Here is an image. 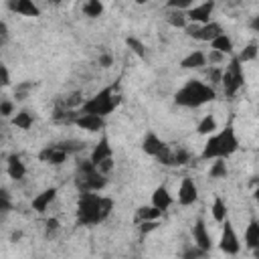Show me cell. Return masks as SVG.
<instances>
[{"instance_id":"cell-1","label":"cell","mask_w":259,"mask_h":259,"mask_svg":"<svg viewBox=\"0 0 259 259\" xmlns=\"http://www.w3.org/2000/svg\"><path fill=\"white\" fill-rule=\"evenodd\" d=\"M113 210V200L109 196H99L91 190L81 192L77 206V221L81 225H97L109 217Z\"/></svg>"},{"instance_id":"cell-2","label":"cell","mask_w":259,"mask_h":259,"mask_svg":"<svg viewBox=\"0 0 259 259\" xmlns=\"http://www.w3.org/2000/svg\"><path fill=\"white\" fill-rule=\"evenodd\" d=\"M239 148V140L237 134L233 130V125H227L221 132H214L208 136L204 150L200 154L202 160H214V158H229L231 154H235Z\"/></svg>"},{"instance_id":"cell-3","label":"cell","mask_w":259,"mask_h":259,"mask_svg":"<svg viewBox=\"0 0 259 259\" xmlns=\"http://www.w3.org/2000/svg\"><path fill=\"white\" fill-rule=\"evenodd\" d=\"M217 97L214 89L202 81H196V79H190L186 81L176 93H174V101L182 107H200L208 101H212Z\"/></svg>"},{"instance_id":"cell-4","label":"cell","mask_w":259,"mask_h":259,"mask_svg":"<svg viewBox=\"0 0 259 259\" xmlns=\"http://www.w3.org/2000/svg\"><path fill=\"white\" fill-rule=\"evenodd\" d=\"M105 184H107L105 174H101L91 160H81L77 164V188L81 192H87V190L97 192Z\"/></svg>"},{"instance_id":"cell-5","label":"cell","mask_w":259,"mask_h":259,"mask_svg":"<svg viewBox=\"0 0 259 259\" xmlns=\"http://www.w3.org/2000/svg\"><path fill=\"white\" fill-rule=\"evenodd\" d=\"M119 103V95H113V87H105L99 93H95L91 99L83 101L81 111L83 113H97V115H107L111 113Z\"/></svg>"},{"instance_id":"cell-6","label":"cell","mask_w":259,"mask_h":259,"mask_svg":"<svg viewBox=\"0 0 259 259\" xmlns=\"http://www.w3.org/2000/svg\"><path fill=\"white\" fill-rule=\"evenodd\" d=\"M243 83H245V73L241 69L239 57H235V59H231V63L227 65V69H223V81H221V85L225 89V95L233 97L243 87Z\"/></svg>"},{"instance_id":"cell-7","label":"cell","mask_w":259,"mask_h":259,"mask_svg":"<svg viewBox=\"0 0 259 259\" xmlns=\"http://www.w3.org/2000/svg\"><path fill=\"white\" fill-rule=\"evenodd\" d=\"M219 247L223 253L227 255H237L239 249H241V243H239V237L235 233V227L229 219L223 221V233H221V241H219Z\"/></svg>"},{"instance_id":"cell-8","label":"cell","mask_w":259,"mask_h":259,"mask_svg":"<svg viewBox=\"0 0 259 259\" xmlns=\"http://www.w3.org/2000/svg\"><path fill=\"white\" fill-rule=\"evenodd\" d=\"M212 10H214V2H212V0H206V2H202V4H196V6L188 8V10H186V16H188L190 22L206 24V22H210Z\"/></svg>"},{"instance_id":"cell-9","label":"cell","mask_w":259,"mask_h":259,"mask_svg":"<svg viewBox=\"0 0 259 259\" xmlns=\"http://www.w3.org/2000/svg\"><path fill=\"white\" fill-rule=\"evenodd\" d=\"M196 198H198V188H196L194 180L188 178V176L182 178V182L178 186V202L182 206H190V204L196 202Z\"/></svg>"},{"instance_id":"cell-10","label":"cell","mask_w":259,"mask_h":259,"mask_svg":"<svg viewBox=\"0 0 259 259\" xmlns=\"http://www.w3.org/2000/svg\"><path fill=\"white\" fill-rule=\"evenodd\" d=\"M75 125H79L85 132H101L105 125V117L97 115V113H79V117L75 119Z\"/></svg>"},{"instance_id":"cell-11","label":"cell","mask_w":259,"mask_h":259,"mask_svg":"<svg viewBox=\"0 0 259 259\" xmlns=\"http://www.w3.org/2000/svg\"><path fill=\"white\" fill-rule=\"evenodd\" d=\"M38 158H40L42 162H49V164H53V166H59V164H63V162L69 158V152H65L63 148H59L57 144H51V146H47V148L38 154Z\"/></svg>"},{"instance_id":"cell-12","label":"cell","mask_w":259,"mask_h":259,"mask_svg":"<svg viewBox=\"0 0 259 259\" xmlns=\"http://www.w3.org/2000/svg\"><path fill=\"white\" fill-rule=\"evenodd\" d=\"M192 239H194V245H198L200 249L204 251H210V235L206 231V225L202 219H196L194 221V227H192Z\"/></svg>"},{"instance_id":"cell-13","label":"cell","mask_w":259,"mask_h":259,"mask_svg":"<svg viewBox=\"0 0 259 259\" xmlns=\"http://www.w3.org/2000/svg\"><path fill=\"white\" fill-rule=\"evenodd\" d=\"M10 10L16 12V14H22V16H40V8L36 6L34 0H10L8 2Z\"/></svg>"},{"instance_id":"cell-14","label":"cell","mask_w":259,"mask_h":259,"mask_svg":"<svg viewBox=\"0 0 259 259\" xmlns=\"http://www.w3.org/2000/svg\"><path fill=\"white\" fill-rule=\"evenodd\" d=\"M164 148H166V144H164L154 132H148V134H146V138H144V142H142V150H144L148 156H154V158H156Z\"/></svg>"},{"instance_id":"cell-15","label":"cell","mask_w":259,"mask_h":259,"mask_svg":"<svg viewBox=\"0 0 259 259\" xmlns=\"http://www.w3.org/2000/svg\"><path fill=\"white\" fill-rule=\"evenodd\" d=\"M55 196H57V188H55V186L45 188L40 194H36V196L32 198V208H34L36 212H45V210L49 208V204L55 200Z\"/></svg>"},{"instance_id":"cell-16","label":"cell","mask_w":259,"mask_h":259,"mask_svg":"<svg viewBox=\"0 0 259 259\" xmlns=\"http://www.w3.org/2000/svg\"><path fill=\"white\" fill-rule=\"evenodd\" d=\"M111 156V146H109V140L103 136L95 146H93V150H91V156H89V160L97 166L101 160H105V158H109Z\"/></svg>"},{"instance_id":"cell-17","label":"cell","mask_w":259,"mask_h":259,"mask_svg":"<svg viewBox=\"0 0 259 259\" xmlns=\"http://www.w3.org/2000/svg\"><path fill=\"white\" fill-rule=\"evenodd\" d=\"M206 63H208V61H206V55H204L202 51H192V53H188V55L180 61V67H182V69H202Z\"/></svg>"},{"instance_id":"cell-18","label":"cell","mask_w":259,"mask_h":259,"mask_svg":"<svg viewBox=\"0 0 259 259\" xmlns=\"http://www.w3.org/2000/svg\"><path fill=\"white\" fill-rule=\"evenodd\" d=\"M6 172H8V176H10L12 180H22V178H24L26 168H24L22 160H20L16 154L8 156V162H6Z\"/></svg>"},{"instance_id":"cell-19","label":"cell","mask_w":259,"mask_h":259,"mask_svg":"<svg viewBox=\"0 0 259 259\" xmlns=\"http://www.w3.org/2000/svg\"><path fill=\"white\" fill-rule=\"evenodd\" d=\"M152 204L158 206V208H162V210L170 208V204H172V196H170V192H168L166 186H158V188L154 190V194H152Z\"/></svg>"},{"instance_id":"cell-20","label":"cell","mask_w":259,"mask_h":259,"mask_svg":"<svg viewBox=\"0 0 259 259\" xmlns=\"http://www.w3.org/2000/svg\"><path fill=\"white\" fill-rule=\"evenodd\" d=\"M162 212H164V210L158 208V206H154V204H150V206H140L138 212H136V221H138V223H144V221H160Z\"/></svg>"},{"instance_id":"cell-21","label":"cell","mask_w":259,"mask_h":259,"mask_svg":"<svg viewBox=\"0 0 259 259\" xmlns=\"http://www.w3.org/2000/svg\"><path fill=\"white\" fill-rule=\"evenodd\" d=\"M219 34H223V26L219 24V22H206V24H202L200 26V40H204V42H210V40H214Z\"/></svg>"},{"instance_id":"cell-22","label":"cell","mask_w":259,"mask_h":259,"mask_svg":"<svg viewBox=\"0 0 259 259\" xmlns=\"http://www.w3.org/2000/svg\"><path fill=\"white\" fill-rule=\"evenodd\" d=\"M245 245L253 251L255 247H259V221H251L245 229Z\"/></svg>"},{"instance_id":"cell-23","label":"cell","mask_w":259,"mask_h":259,"mask_svg":"<svg viewBox=\"0 0 259 259\" xmlns=\"http://www.w3.org/2000/svg\"><path fill=\"white\" fill-rule=\"evenodd\" d=\"M166 22L174 28H184L188 24V16L184 10H176V8H170V12L166 14Z\"/></svg>"},{"instance_id":"cell-24","label":"cell","mask_w":259,"mask_h":259,"mask_svg":"<svg viewBox=\"0 0 259 259\" xmlns=\"http://www.w3.org/2000/svg\"><path fill=\"white\" fill-rule=\"evenodd\" d=\"M217 130H219V123H217V119H214L212 113H206V115L198 121V127H196V132H198L200 136H210V134H214Z\"/></svg>"},{"instance_id":"cell-25","label":"cell","mask_w":259,"mask_h":259,"mask_svg":"<svg viewBox=\"0 0 259 259\" xmlns=\"http://www.w3.org/2000/svg\"><path fill=\"white\" fill-rule=\"evenodd\" d=\"M210 47L217 49V51H221V53H225V55H231V53H233V40H231L225 32L219 34L214 40H210Z\"/></svg>"},{"instance_id":"cell-26","label":"cell","mask_w":259,"mask_h":259,"mask_svg":"<svg viewBox=\"0 0 259 259\" xmlns=\"http://www.w3.org/2000/svg\"><path fill=\"white\" fill-rule=\"evenodd\" d=\"M210 212H212V219H214L217 223H223V221L227 219V204H225V200H223L221 196H217V198L212 200Z\"/></svg>"},{"instance_id":"cell-27","label":"cell","mask_w":259,"mask_h":259,"mask_svg":"<svg viewBox=\"0 0 259 259\" xmlns=\"http://www.w3.org/2000/svg\"><path fill=\"white\" fill-rule=\"evenodd\" d=\"M12 123H14L16 127H20V130H28V127L32 125V113H30L28 109H22V111H18V113L12 117Z\"/></svg>"},{"instance_id":"cell-28","label":"cell","mask_w":259,"mask_h":259,"mask_svg":"<svg viewBox=\"0 0 259 259\" xmlns=\"http://www.w3.org/2000/svg\"><path fill=\"white\" fill-rule=\"evenodd\" d=\"M83 12L89 16V18H97L103 14V2L101 0H87L83 4Z\"/></svg>"},{"instance_id":"cell-29","label":"cell","mask_w":259,"mask_h":259,"mask_svg":"<svg viewBox=\"0 0 259 259\" xmlns=\"http://www.w3.org/2000/svg\"><path fill=\"white\" fill-rule=\"evenodd\" d=\"M257 57H259V47H257V42H249V45L243 47V51L239 53V61H241V63L255 61Z\"/></svg>"},{"instance_id":"cell-30","label":"cell","mask_w":259,"mask_h":259,"mask_svg":"<svg viewBox=\"0 0 259 259\" xmlns=\"http://www.w3.org/2000/svg\"><path fill=\"white\" fill-rule=\"evenodd\" d=\"M208 176L210 178H223V176H227V162H225V158H214V162L210 164Z\"/></svg>"},{"instance_id":"cell-31","label":"cell","mask_w":259,"mask_h":259,"mask_svg":"<svg viewBox=\"0 0 259 259\" xmlns=\"http://www.w3.org/2000/svg\"><path fill=\"white\" fill-rule=\"evenodd\" d=\"M125 45L132 49V53H136L140 59H146V47H144V42L142 40H138L136 36H127L125 38Z\"/></svg>"},{"instance_id":"cell-32","label":"cell","mask_w":259,"mask_h":259,"mask_svg":"<svg viewBox=\"0 0 259 259\" xmlns=\"http://www.w3.org/2000/svg\"><path fill=\"white\" fill-rule=\"evenodd\" d=\"M57 146H59V148H63V150H65V152H69V154L83 150V144H81V142H75V140H63V142H57Z\"/></svg>"},{"instance_id":"cell-33","label":"cell","mask_w":259,"mask_h":259,"mask_svg":"<svg viewBox=\"0 0 259 259\" xmlns=\"http://www.w3.org/2000/svg\"><path fill=\"white\" fill-rule=\"evenodd\" d=\"M190 162V152L184 150V148H178L174 150V166H184Z\"/></svg>"},{"instance_id":"cell-34","label":"cell","mask_w":259,"mask_h":259,"mask_svg":"<svg viewBox=\"0 0 259 259\" xmlns=\"http://www.w3.org/2000/svg\"><path fill=\"white\" fill-rule=\"evenodd\" d=\"M206 75H208V79H210V83H212V85H219V83L223 81V69H221L219 65H212V67H210V71H208Z\"/></svg>"},{"instance_id":"cell-35","label":"cell","mask_w":259,"mask_h":259,"mask_svg":"<svg viewBox=\"0 0 259 259\" xmlns=\"http://www.w3.org/2000/svg\"><path fill=\"white\" fill-rule=\"evenodd\" d=\"M200 26H202V24H198V22H188V24L184 26V30H186V34H188L190 38L200 40Z\"/></svg>"},{"instance_id":"cell-36","label":"cell","mask_w":259,"mask_h":259,"mask_svg":"<svg viewBox=\"0 0 259 259\" xmlns=\"http://www.w3.org/2000/svg\"><path fill=\"white\" fill-rule=\"evenodd\" d=\"M194 0H168V8H176V10H188L192 8Z\"/></svg>"},{"instance_id":"cell-37","label":"cell","mask_w":259,"mask_h":259,"mask_svg":"<svg viewBox=\"0 0 259 259\" xmlns=\"http://www.w3.org/2000/svg\"><path fill=\"white\" fill-rule=\"evenodd\" d=\"M14 113V103L10 99H2L0 101V115L2 117H10Z\"/></svg>"},{"instance_id":"cell-38","label":"cell","mask_w":259,"mask_h":259,"mask_svg":"<svg viewBox=\"0 0 259 259\" xmlns=\"http://www.w3.org/2000/svg\"><path fill=\"white\" fill-rule=\"evenodd\" d=\"M59 221L55 219V217H51V219H47V223H45V233H47V237H53L57 231H59Z\"/></svg>"},{"instance_id":"cell-39","label":"cell","mask_w":259,"mask_h":259,"mask_svg":"<svg viewBox=\"0 0 259 259\" xmlns=\"http://www.w3.org/2000/svg\"><path fill=\"white\" fill-rule=\"evenodd\" d=\"M206 61H208L210 65H219V63L225 61V53H221V51H217V49H210V53L206 55Z\"/></svg>"},{"instance_id":"cell-40","label":"cell","mask_w":259,"mask_h":259,"mask_svg":"<svg viewBox=\"0 0 259 259\" xmlns=\"http://www.w3.org/2000/svg\"><path fill=\"white\" fill-rule=\"evenodd\" d=\"M97 170H99L101 174H105V176H107V174H109V172L113 170V158L109 156V158H105V160H101V162L97 164Z\"/></svg>"},{"instance_id":"cell-41","label":"cell","mask_w":259,"mask_h":259,"mask_svg":"<svg viewBox=\"0 0 259 259\" xmlns=\"http://www.w3.org/2000/svg\"><path fill=\"white\" fill-rule=\"evenodd\" d=\"M208 251H204V249H200L198 245H194L192 249H188V251H184V257H204Z\"/></svg>"},{"instance_id":"cell-42","label":"cell","mask_w":259,"mask_h":259,"mask_svg":"<svg viewBox=\"0 0 259 259\" xmlns=\"http://www.w3.org/2000/svg\"><path fill=\"white\" fill-rule=\"evenodd\" d=\"M156 227H158V221H144V223H140V231L142 233H150Z\"/></svg>"},{"instance_id":"cell-43","label":"cell","mask_w":259,"mask_h":259,"mask_svg":"<svg viewBox=\"0 0 259 259\" xmlns=\"http://www.w3.org/2000/svg\"><path fill=\"white\" fill-rule=\"evenodd\" d=\"M97 63H99V65H101L103 69H107V67H109V65L113 63V57H111V55H107V53H103V55H101V57L97 59Z\"/></svg>"},{"instance_id":"cell-44","label":"cell","mask_w":259,"mask_h":259,"mask_svg":"<svg viewBox=\"0 0 259 259\" xmlns=\"http://www.w3.org/2000/svg\"><path fill=\"white\" fill-rule=\"evenodd\" d=\"M0 75H2V81H0L2 87H8V85H10V75H8V67H6V65L0 67Z\"/></svg>"},{"instance_id":"cell-45","label":"cell","mask_w":259,"mask_h":259,"mask_svg":"<svg viewBox=\"0 0 259 259\" xmlns=\"http://www.w3.org/2000/svg\"><path fill=\"white\" fill-rule=\"evenodd\" d=\"M0 198H2V210L6 212V210L10 208V200H8V192H6V190H2V192H0Z\"/></svg>"},{"instance_id":"cell-46","label":"cell","mask_w":259,"mask_h":259,"mask_svg":"<svg viewBox=\"0 0 259 259\" xmlns=\"http://www.w3.org/2000/svg\"><path fill=\"white\" fill-rule=\"evenodd\" d=\"M251 28H253L255 32H259V14L253 16V20H251Z\"/></svg>"},{"instance_id":"cell-47","label":"cell","mask_w":259,"mask_h":259,"mask_svg":"<svg viewBox=\"0 0 259 259\" xmlns=\"http://www.w3.org/2000/svg\"><path fill=\"white\" fill-rule=\"evenodd\" d=\"M0 30H2V42H6V40H8V28H6V24H4V22H2Z\"/></svg>"},{"instance_id":"cell-48","label":"cell","mask_w":259,"mask_h":259,"mask_svg":"<svg viewBox=\"0 0 259 259\" xmlns=\"http://www.w3.org/2000/svg\"><path fill=\"white\" fill-rule=\"evenodd\" d=\"M253 198H255V200H257V202H259V186H257V188H255V192H253Z\"/></svg>"},{"instance_id":"cell-49","label":"cell","mask_w":259,"mask_h":259,"mask_svg":"<svg viewBox=\"0 0 259 259\" xmlns=\"http://www.w3.org/2000/svg\"><path fill=\"white\" fill-rule=\"evenodd\" d=\"M253 255H255V257H259V247H255V249H253Z\"/></svg>"},{"instance_id":"cell-50","label":"cell","mask_w":259,"mask_h":259,"mask_svg":"<svg viewBox=\"0 0 259 259\" xmlns=\"http://www.w3.org/2000/svg\"><path fill=\"white\" fill-rule=\"evenodd\" d=\"M134 2H136V4H146L148 0H134Z\"/></svg>"},{"instance_id":"cell-51","label":"cell","mask_w":259,"mask_h":259,"mask_svg":"<svg viewBox=\"0 0 259 259\" xmlns=\"http://www.w3.org/2000/svg\"><path fill=\"white\" fill-rule=\"evenodd\" d=\"M49 2H53V4H59V2H61V0H49Z\"/></svg>"}]
</instances>
